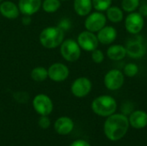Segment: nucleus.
Segmentation results:
<instances>
[{"label": "nucleus", "mask_w": 147, "mask_h": 146, "mask_svg": "<svg viewBox=\"0 0 147 146\" xmlns=\"http://www.w3.org/2000/svg\"><path fill=\"white\" fill-rule=\"evenodd\" d=\"M92 89V83L86 77H80L75 79L71 86L72 95L78 98L87 96Z\"/></svg>", "instance_id": "obj_10"}, {"label": "nucleus", "mask_w": 147, "mask_h": 146, "mask_svg": "<svg viewBox=\"0 0 147 146\" xmlns=\"http://www.w3.org/2000/svg\"><path fill=\"white\" fill-rule=\"evenodd\" d=\"M129 125L135 129H143L147 126V113L143 110H135L130 114Z\"/></svg>", "instance_id": "obj_15"}, {"label": "nucleus", "mask_w": 147, "mask_h": 146, "mask_svg": "<svg viewBox=\"0 0 147 146\" xmlns=\"http://www.w3.org/2000/svg\"><path fill=\"white\" fill-rule=\"evenodd\" d=\"M3 1H4V0H0V3H2Z\"/></svg>", "instance_id": "obj_32"}, {"label": "nucleus", "mask_w": 147, "mask_h": 146, "mask_svg": "<svg viewBox=\"0 0 147 146\" xmlns=\"http://www.w3.org/2000/svg\"><path fill=\"white\" fill-rule=\"evenodd\" d=\"M104 59H105L104 53L100 49L96 48V49H95L94 51L91 52V59H92V61L94 63L102 64L104 61Z\"/></svg>", "instance_id": "obj_26"}, {"label": "nucleus", "mask_w": 147, "mask_h": 146, "mask_svg": "<svg viewBox=\"0 0 147 146\" xmlns=\"http://www.w3.org/2000/svg\"><path fill=\"white\" fill-rule=\"evenodd\" d=\"M20 13L18 5L11 1H3L0 3V14L7 19H16Z\"/></svg>", "instance_id": "obj_16"}, {"label": "nucleus", "mask_w": 147, "mask_h": 146, "mask_svg": "<svg viewBox=\"0 0 147 146\" xmlns=\"http://www.w3.org/2000/svg\"><path fill=\"white\" fill-rule=\"evenodd\" d=\"M128 118L123 114H113L107 117L104 122L103 131L105 136L111 141L121 139L129 129Z\"/></svg>", "instance_id": "obj_1"}, {"label": "nucleus", "mask_w": 147, "mask_h": 146, "mask_svg": "<svg viewBox=\"0 0 147 146\" xmlns=\"http://www.w3.org/2000/svg\"><path fill=\"white\" fill-rule=\"evenodd\" d=\"M140 5V0H122L121 3V8L124 12L131 13L137 11Z\"/></svg>", "instance_id": "obj_23"}, {"label": "nucleus", "mask_w": 147, "mask_h": 146, "mask_svg": "<svg viewBox=\"0 0 147 146\" xmlns=\"http://www.w3.org/2000/svg\"><path fill=\"white\" fill-rule=\"evenodd\" d=\"M125 47L127 50V55L131 59H139L146 54V44L145 43L144 39L139 34H134V37L128 39Z\"/></svg>", "instance_id": "obj_4"}, {"label": "nucleus", "mask_w": 147, "mask_h": 146, "mask_svg": "<svg viewBox=\"0 0 147 146\" xmlns=\"http://www.w3.org/2000/svg\"><path fill=\"white\" fill-rule=\"evenodd\" d=\"M65 31L59 26L45 28L40 34L39 40L42 46L47 49H54L64 41Z\"/></svg>", "instance_id": "obj_2"}, {"label": "nucleus", "mask_w": 147, "mask_h": 146, "mask_svg": "<svg viewBox=\"0 0 147 146\" xmlns=\"http://www.w3.org/2000/svg\"><path fill=\"white\" fill-rule=\"evenodd\" d=\"M50 119L48 118V115H40V118L39 119L38 125L42 129H47L50 126Z\"/></svg>", "instance_id": "obj_27"}, {"label": "nucleus", "mask_w": 147, "mask_h": 146, "mask_svg": "<svg viewBox=\"0 0 147 146\" xmlns=\"http://www.w3.org/2000/svg\"><path fill=\"white\" fill-rule=\"evenodd\" d=\"M139 71H140V68H139L138 65L135 63H128L123 68V73H124L125 77H127L130 78L137 76Z\"/></svg>", "instance_id": "obj_24"}, {"label": "nucleus", "mask_w": 147, "mask_h": 146, "mask_svg": "<svg viewBox=\"0 0 147 146\" xmlns=\"http://www.w3.org/2000/svg\"><path fill=\"white\" fill-rule=\"evenodd\" d=\"M60 54L62 58L67 62H75L81 56V51L78 43L73 39H66L59 46Z\"/></svg>", "instance_id": "obj_5"}, {"label": "nucleus", "mask_w": 147, "mask_h": 146, "mask_svg": "<svg viewBox=\"0 0 147 146\" xmlns=\"http://www.w3.org/2000/svg\"><path fill=\"white\" fill-rule=\"evenodd\" d=\"M118 33L115 27L106 25L96 34L97 39L100 44L111 45L117 38Z\"/></svg>", "instance_id": "obj_13"}, {"label": "nucleus", "mask_w": 147, "mask_h": 146, "mask_svg": "<svg viewBox=\"0 0 147 146\" xmlns=\"http://www.w3.org/2000/svg\"><path fill=\"white\" fill-rule=\"evenodd\" d=\"M22 22V23L24 25H29L31 23V15H23Z\"/></svg>", "instance_id": "obj_31"}, {"label": "nucleus", "mask_w": 147, "mask_h": 146, "mask_svg": "<svg viewBox=\"0 0 147 146\" xmlns=\"http://www.w3.org/2000/svg\"><path fill=\"white\" fill-rule=\"evenodd\" d=\"M73 128H74L73 120L66 116L59 117L54 123V129L60 135H67L71 133Z\"/></svg>", "instance_id": "obj_17"}, {"label": "nucleus", "mask_w": 147, "mask_h": 146, "mask_svg": "<svg viewBox=\"0 0 147 146\" xmlns=\"http://www.w3.org/2000/svg\"><path fill=\"white\" fill-rule=\"evenodd\" d=\"M73 8L79 16H87L93 9L92 0H74Z\"/></svg>", "instance_id": "obj_19"}, {"label": "nucleus", "mask_w": 147, "mask_h": 146, "mask_svg": "<svg viewBox=\"0 0 147 146\" xmlns=\"http://www.w3.org/2000/svg\"><path fill=\"white\" fill-rule=\"evenodd\" d=\"M91 109L99 116L109 117L115 113L117 109V102L111 96H99L93 100L91 103Z\"/></svg>", "instance_id": "obj_3"}, {"label": "nucleus", "mask_w": 147, "mask_h": 146, "mask_svg": "<svg viewBox=\"0 0 147 146\" xmlns=\"http://www.w3.org/2000/svg\"><path fill=\"white\" fill-rule=\"evenodd\" d=\"M33 108L40 115H49L53 109L51 98L45 94H39L33 100Z\"/></svg>", "instance_id": "obj_11"}, {"label": "nucleus", "mask_w": 147, "mask_h": 146, "mask_svg": "<svg viewBox=\"0 0 147 146\" xmlns=\"http://www.w3.org/2000/svg\"><path fill=\"white\" fill-rule=\"evenodd\" d=\"M107 16L102 12L100 11H95L90 12L84 21V27L86 30L97 33L99 30H101L104 26L107 25Z\"/></svg>", "instance_id": "obj_8"}, {"label": "nucleus", "mask_w": 147, "mask_h": 146, "mask_svg": "<svg viewBox=\"0 0 147 146\" xmlns=\"http://www.w3.org/2000/svg\"><path fill=\"white\" fill-rule=\"evenodd\" d=\"M127 56V50L124 45L113 44L107 49V57L112 61H121Z\"/></svg>", "instance_id": "obj_18"}, {"label": "nucleus", "mask_w": 147, "mask_h": 146, "mask_svg": "<svg viewBox=\"0 0 147 146\" xmlns=\"http://www.w3.org/2000/svg\"><path fill=\"white\" fill-rule=\"evenodd\" d=\"M107 19L113 23H119L124 19V11L122 9L116 5H111L106 10Z\"/></svg>", "instance_id": "obj_20"}, {"label": "nucleus", "mask_w": 147, "mask_h": 146, "mask_svg": "<svg viewBox=\"0 0 147 146\" xmlns=\"http://www.w3.org/2000/svg\"><path fill=\"white\" fill-rule=\"evenodd\" d=\"M124 26L130 34H139L145 26V17L138 11L128 13L124 19Z\"/></svg>", "instance_id": "obj_7"}, {"label": "nucleus", "mask_w": 147, "mask_h": 146, "mask_svg": "<svg viewBox=\"0 0 147 146\" xmlns=\"http://www.w3.org/2000/svg\"><path fill=\"white\" fill-rule=\"evenodd\" d=\"M70 146H91L87 141L83 140V139H78L73 141Z\"/></svg>", "instance_id": "obj_30"}, {"label": "nucleus", "mask_w": 147, "mask_h": 146, "mask_svg": "<svg viewBox=\"0 0 147 146\" xmlns=\"http://www.w3.org/2000/svg\"><path fill=\"white\" fill-rule=\"evenodd\" d=\"M30 76L35 82H43L48 77V71L43 66H37L32 70Z\"/></svg>", "instance_id": "obj_21"}, {"label": "nucleus", "mask_w": 147, "mask_h": 146, "mask_svg": "<svg viewBox=\"0 0 147 146\" xmlns=\"http://www.w3.org/2000/svg\"><path fill=\"white\" fill-rule=\"evenodd\" d=\"M41 0H19L18 8L21 14L32 15L41 8Z\"/></svg>", "instance_id": "obj_14"}, {"label": "nucleus", "mask_w": 147, "mask_h": 146, "mask_svg": "<svg viewBox=\"0 0 147 146\" xmlns=\"http://www.w3.org/2000/svg\"><path fill=\"white\" fill-rule=\"evenodd\" d=\"M60 1H65V0H60Z\"/></svg>", "instance_id": "obj_33"}, {"label": "nucleus", "mask_w": 147, "mask_h": 146, "mask_svg": "<svg viewBox=\"0 0 147 146\" xmlns=\"http://www.w3.org/2000/svg\"><path fill=\"white\" fill-rule=\"evenodd\" d=\"M48 77L53 82H63L66 80L70 75V70L65 64L54 63L48 68Z\"/></svg>", "instance_id": "obj_12"}, {"label": "nucleus", "mask_w": 147, "mask_h": 146, "mask_svg": "<svg viewBox=\"0 0 147 146\" xmlns=\"http://www.w3.org/2000/svg\"><path fill=\"white\" fill-rule=\"evenodd\" d=\"M59 28H61L64 31L65 30H67L68 28H71V22L70 20H67V19H64L61 21V23L59 25Z\"/></svg>", "instance_id": "obj_28"}, {"label": "nucleus", "mask_w": 147, "mask_h": 146, "mask_svg": "<svg viewBox=\"0 0 147 146\" xmlns=\"http://www.w3.org/2000/svg\"><path fill=\"white\" fill-rule=\"evenodd\" d=\"M125 83V75L123 71L118 69L109 70L103 77V84L107 89L115 91L120 89Z\"/></svg>", "instance_id": "obj_6"}, {"label": "nucleus", "mask_w": 147, "mask_h": 146, "mask_svg": "<svg viewBox=\"0 0 147 146\" xmlns=\"http://www.w3.org/2000/svg\"><path fill=\"white\" fill-rule=\"evenodd\" d=\"M92 4L96 11L103 12L112 5V0H92Z\"/></svg>", "instance_id": "obj_25"}, {"label": "nucleus", "mask_w": 147, "mask_h": 146, "mask_svg": "<svg viewBox=\"0 0 147 146\" xmlns=\"http://www.w3.org/2000/svg\"><path fill=\"white\" fill-rule=\"evenodd\" d=\"M138 12L144 17H147V3H143L140 4L139 9H138Z\"/></svg>", "instance_id": "obj_29"}, {"label": "nucleus", "mask_w": 147, "mask_h": 146, "mask_svg": "<svg viewBox=\"0 0 147 146\" xmlns=\"http://www.w3.org/2000/svg\"><path fill=\"white\" fill-rule=\"evenodd\" d=\"M77 42L78 43L82 50L90 52L98 48V46L100 44L96 34L88 30L83 31L78 35Z\"/></svg>", "instance_id": "obj_9"}, {"label": "nucleus", "mask_w": 147, "mask_h": 146, "mask_svg": "<svg viewBox=\"0 0 147 146\" xmlns=\"http://www.w3.org/2000/svg\"><path fill=\"white\" fill-rule=\"evenodd\" d=\"M61 6L60 0H43L41 3L42 9L47 13H54Z\"/></svg>", "instance_id": "obj_22"}]
</instances>
